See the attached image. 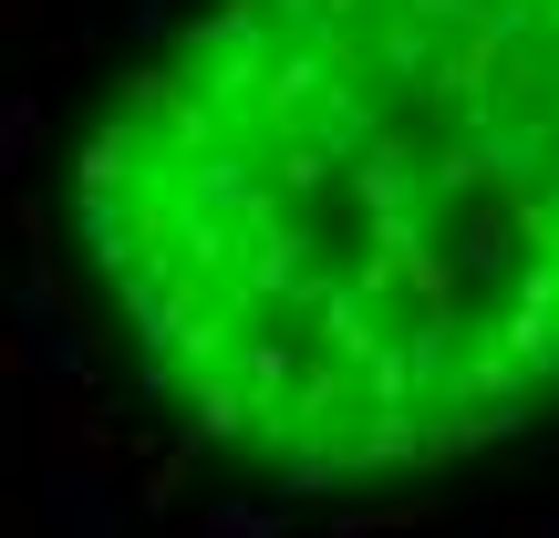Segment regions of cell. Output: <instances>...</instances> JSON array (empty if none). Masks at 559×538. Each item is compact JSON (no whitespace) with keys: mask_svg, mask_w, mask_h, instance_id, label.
<instances>
[{"mask_svg":"<svg viewBox=\"0 0 559 538\" xmlns=\"http://www.w3.org/2000/svg\"><path fill=\"white\" fill-rule=\"evenodd\" d=\"M135 498L115 466H41V528L52 538H124Z\"/></svg>","mask_w":559,"mask_h":538,"instance_id":"obj_1","label":"cell"},{"mask_svg":"<svg viewBox=\"0 0 559 538\" xmlns=\"http://www.w3.org/2000/svg\"><path fill=\"white\" fill-rule=\"evenodd\" d=\"M41 466H115V425L83 404V383H41Z\"/></svg>","mask_w":559,"mask_h":538,"instance_id":"obj_2","label":"cell"},{"mask_svg":"<svg viewBox=\"0 0 559 538\" xmlns=\"http://www.w3.org/2000/svg\"><path fill=\"white\" fill-rule=\"evenodd\" d=\"M187 538H290V507L280 498H207V507H187Z\"/></svg>","mask_w":559,"mask_h":538,"instance_id":"obj_3","label":"cell"},{"mask_svg":"<svg viewBox=\"0 0 559 538\" xmlns=\"http://www.w3.org/2000/svg\"><path fill=\"white\" fill-rule=\"evenodd\" d=\"M32 156H41V104L11 94V115H0V166H11V177H32Z\"/></svg>","mask_w":559,"mask_h":538,"instance_id":"obj_4","label":"cell"},{"mask_svg":"<svg viewBox=\"0 0 559 538\" xmlns=\"http://www.w3.org/2000/svg\"><path fill=\"white\" fill-rule=\"evenodd\" d=\"M528 538H559V507H539V518H528Z\"/></svg>","mask_w":559,"mask_h":538,"instance_id":"obj_5","label":"cell"}]
</instances>
